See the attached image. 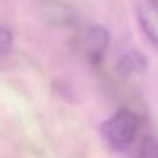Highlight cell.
I'll list each match as a JSON object with an SVG mask.
<instances>
[{"mask_svg": "<svg viewBox=\"0 0 158 158\" xmlns=\"http://www.w3.org/2000/svg\"><path fill=\"white\" fill-rule=\"evenodd\" d=\"M138 158H158V141L153 136H144L139 144Z\"/></svg>", "mask_w": 158, "mask_h": 158, "instance_id": "cell-5", "label": "cell"}, {"mask_svg": "<svg viewBox=\"0 0 158 158\" xmlns=\"http://www.w3.org/2000/svg\"><path fill=\"white\" fill-rule=\"evenodd\" d=\"M14 46V36L5 26H0V58L5 56Z\"/></svg>", "mask_w": 158, "mask_h": 158, "instance_id": "cell-6", "label": "cell"}, {"mask_svg": "<svg viewBox=\"0 0 158 158\" xmlns=\"http://www.w3.org/2000/svg\"><path fill=\"white\" fill-rule=\"evenodd\" d=\"M139 127V117L129 109H119L100 124V134L109 146L124 150L134 141Z\"/></svg>", "mask_w": 158, "mask_h": 158, "instance_id": "cell-1", "label": "cell"}, {"mask_svg": "<svg viewBox=\"0 0 158 158\" xmlns=\"http://www.w3.org/2000/svg\"><path fill=\"white\" fill-rule=\"evenodd\" d=\"M110 46V34L102 26H89L80 34V49L92 65H99Z\"/></svg>", "mask_w": 158, "mask_h": 158, "instance_id": "cell-2", "label": "cell"}, {"mask_svg": "<svg viewBox=\"0 0 158 158\" xmlns=\"http://www.w3.org/2000/svg\"><path fill=\"white\" fill-rule=\"evenodd\" d=\"M146 66H148V63L143 53L127 51L117 61V72L123 77H136V75H143Z\"/></svg>", "mask_w": 158, "mask_h": 158, "instance_id": "cell-4", "label": "cell"}, {"mask_svg": "<svg viewBox=\"0 0 158 158\" xmlns=\"http://www.w3.org/2000/svg\"><path fill=\"white\" fill-rule=\"evenodd\" d=\"M136 21L144 38L158 49V0H136Z\"/></svg>", "mask_w": 158, "mask_h": 158, "instance_id": "cell-3", "label": "cell"}]
</instances>
